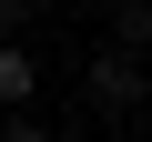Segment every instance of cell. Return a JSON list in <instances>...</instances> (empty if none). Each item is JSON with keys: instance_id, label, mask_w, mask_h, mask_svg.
Wrapping results in <instances>:
<instances>
[{"instance_id": "cell-1", "label": "cell", "mask_w": 152, "mask_h": 142, "mask_svg": "<svg viewBox=\"0 0 152 142\" xmlns=\"http://www.w3.org/2000/svg\"><path fill=\"white\" fill-rule=\"evenodd\" d=\"M81 91H91V112H142V102H152V61H142L132 41H102L91 71H81Z\"/></svg>"}, {"instance_id": "cell-2", "label": "cell", "mask_w": 152, "mask_h": 142, "mask_svg": "<svg viewBox=\"0 0 152 142\" xmlns=\"http://www.w3.org/2000/svg\"><path fill=\"white\" fill-rule=\"evenodd\" d=\"M31 91H41V61L20 41H0V112H31Z\"/></svg>"}, {"instance_id": "cell-3", "label": "cell", "mask_w": 152, "mask_h": 142, "mask_svg": "<svg viewBox=\"0 0 152 142\" xmlns=\"http://www.w3.org/2000/svg\"><path fill=\"white\" fill-rule=\"evenodd\" d=\"M112 41H132V51H152V0H112Z\"/></svg>"}, {"instance_id": "cell-4", "label": "cell", "mask_w": 152, "mask_h": 142, "mask_svg": "<svg viewBox=\"0 0 152 142\" xmlns=\"http://www.w3.org/2000/svg\"><path fill=\"white\" fill-rule=\"evenodd\" d=\"M0 142H51V122H31V112H10V122H0Z\"/></svg>"}, {"instance_id": "cell-5", "label": "cell", "mask_w": 152, "mask_h": 142, "mask_svg": "<svg viewBox=\"0 0 152 142\" xmlns=\"http://www.w3.org/2000/svg\"><path fill=\"white\" fill-rule=\"evenodd\" d=\"M10 31H20V0H0V41H10Z\"/></svg>"}]
</instances>
